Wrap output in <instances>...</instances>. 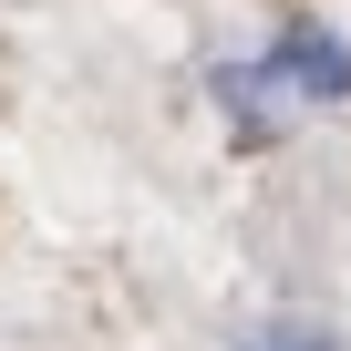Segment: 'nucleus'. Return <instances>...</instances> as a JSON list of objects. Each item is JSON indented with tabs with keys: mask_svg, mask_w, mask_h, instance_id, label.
I'll return each instance as SVG.
<instances>
[{
	"mask_svg": "<svg viewBox=\"0 0 351 351\" xmlns=\"http://www.w3.org/2000/svg\"><path fill=\"white\" fill-rule=\"evenodd\" d=\"M341 93H351V52H341L330 21H289L258 62H228V73H217V104H228L238 134H258V145L289 134L300 114H330Z\"/></svg>",
	"mask_w": 351,
	"mask_h": 351,
	"instance_id": "nucleus-1",
	"label": "nucleus"
},
{
	"mask_svg": "<svg viewBox=\"0 0 351 351\" xmlns=\"http://www.w3.org/2000/svg\"><path fill=\"white\" fill-rule=\"evenodd\" d=\"M248 351H341V341H330V330H310V320H289V330H258Z\"/></svg>",
	"mask_w": 351,
	"mask_h": 351,
	"instance_id": "nucleus-2",
	"label": "nucleus"
}]
</instances>
